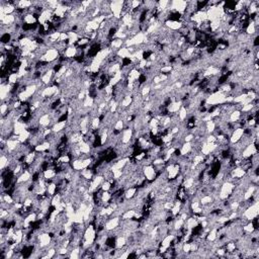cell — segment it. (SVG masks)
<instances>
[{"instance_id": "60d3db41", "label": "cell", "mask_w": 259, "mask_h": 259, "mask_svg": "<svg viewBox=\"0 0 259 259\" xmlns=\"http://www.w3.org/2000/svg\"><path fill=\"white\" fill-rule=\"evenodd\" d=\"M79 252H80V250H79L78 247H75L72 251H71V254L69 255L70 258H79Z\"/></svg>"}, {"instance_id": "603a6c76", "label": "cell", "mask_w": 259, "mask_h": 259, "mask_svg": "<svg viewBox=\"0 0 259 259\" xmlns=\"http://www.w3.org/2000/svg\"><path fill=\"white\" fill-rule=\"evenodd\" d=\"M51 148V143L50 142H45V143H42V144H39L37 146L35 147V150L37 152H44V151H47Z\"/></svg>"}, {"instance_id": "9c48e42d", "label": "cell", "mask_w": 259, "mask_h": 259, "mask_svg": "<svg viewBox=\"0 0 259 259\" xmlns=\"http://www.w3.org/2000/svg\"><path fill=\"white\" fill-rule=\"evenodd\" d=\"M165 27L171 31H179L182 27V22L178 20H166L164 22Z\"/></svg>"}, {"instance_id": "d6986e66", "label": "cell", "mask_w": 259, "mask_h": 259, "mask_svg": "<svg viewBox=\"0 0 259 259\" xmlns=\"http://www.w3.org/2000/svg\"><path fill=\"white\" fill-rule=\"evenodd\" d=\"M191 148H193V145H191L190 142H185L184 144H182L180 151H179L180 152V155L181 156H186L187 154L190 153Z\"/></svg>"}, {"instance_id": "ba28073f", "label": "cell", "mask_w": 259, "mask_h": 259, "mask_svg": "<svg viewBox=\"0 0 259 259\" xmlns=\"http://www.w3.org/2000/svg\"><path fill=\"white\" fill-rule=\"evenodd\" d=\"M119 225H120V218L119 217H115V218L110 219L105 225H104V229H105L106 231H112V230H115L118 228Z\"/></svg>"}, {"instance_id": "7a4b0ae2", "label": "cell", "mask_w": 259, "mask_h": 259, "mask_svg": "<svg viewBox=\"0 0 259 259\" xmlns=\"http://www.w3.org/2000/svg\"><path fill=\"white\" fill-rule=\"evenodd\" d=\"M234 187H235V185H234L231 181H225L222 184V186H221L219 198L220 199H227L229 198V195L233 193Z\"/></svg>"}, {"instance_id": "ee69618b", "label": "cell", "mask_w": 259, "mask_h": 259, "mask_svg": "<svg viewBox=\"0 0 259 259\" xmlns=\"http://www.w3.org/2000/svg\"><path fill=\"white\" fill-rule=\"evenodd\" d=\"M194 139V136L193 135V134H188V135H186L184 137V142H190V141H193Z\"/></svg>"}, {"instance_id": "f35d334b", "label": "cell", "mask_w": 259, "mask_h": 259, "mask_svg": "<svg viewBox=\"0 0 259 259\" xmlns=\"http://www.w3.org/2000/svg\"><path fill=\"white\" fill-rule=\"evenodd\" d=\"M100 188H101L102 191H108V190L111 188V182L110 181H107V180L104 181L102 184H101V187H100Z\"/></svg>"}, {"instance_id": "52a82bcc", "label": "cell", "mask_w": 259, "mask_h": 259, "mask_svg": "<svg viewBox=\"0 0 259 259\" xmlns=\"http://www.w3.org/2000/svg\"><path fill=\"white\" fill-rule=\"evenodd\" d=\"M257 153V149H256V146L255 144H249L246 146V148L245 150L243 151V153H242V157L243 158H249V157H251L253 155H255V154Z\"/></svg>"}, {"instance_id": "3957f363", "label": "cell", "mask_w": 259, "mask_h": 259, "mask_svg": "<svg viewBox=\"0 0 259 259\" xmlns=\"http://www.w3.org/2000/svg\"><path fill=\"white\" fill-rule=\"evenodd\" d=\"M258 213H259V203H258V202H255L253 204H251V206H249L247 208H246L243 216L246 220L252 221L257 218Z\"/></svg>"}, {"instance_id": "4dcf8cb0", "label": "cell", "mask_w": 259, "mask_h": 259, "mask_svg": "<svg viewBox=\"0 0 259 259\" xmlns=\"http://www.w3.org/2000/svg\"><path fill=\"white\" fill-rule=\"evenodd\" d=\"M187 116V110L184 107V106H181V108L178 111V118H179V120L182 122V120H184Z\"/></svg>"}, {"instance_id": "484cf974", "label": "cell", "mask_w": 259, "mask_h": 259, "mask_svg": "<svg viewBox=\"0 0 259 259\" xmlns=\"http://www.w3.org/2000/svg\"><path fill=\"white\" fill-rule=\"evenodd\" d=\"M255 189H256L255 186H249L248 189H247V191H246V193L243 194V198H244V200H249L250 198H251L252 196L254 195V191H255Z\"/></svg>"}, {"instance_id": "d6a6232c", "label": "cell", "mask_w": 259, "mask_h": 259, "mask_svg": "<svg viewBox=\"0 0 259 259\" xmlns=\"http://www.w3.org/2000/svg\"><path fill=\"white\" fill-rule=\"evenodd\" d=\"M135 214H136V212L134 210L126 211L125 212V214L123 215V219L124 220H131V219L134 218V217H135Z\"/></svg>"}, {"instance_id": "5b68a950", "label": "cell", "mask_w": 259, "mask_h": 259, "mask_svg": "<svg viewBox=\"0 0 259 259\" xmlns=\"http://www.w3.org/2000/svg\"><path fill=\"white\" fill-rule=\"evenodd\" d=\"M244 136V129L243 128H238V129H235L234 131L232 132V135H231V141L232 144H237L238 142H239L242 137Z\"/></svg>"}, {"instance_id": "2e32d148", "label": "cell", "mask_w": 259, "mask_h": 259, "mask_svg": "<svg viewBox=\"0 0 259 259\" xmlns=\"http://www.w3.org/2000/svg\"><path fill=\"white\" fill-rule=\"evenodd\" d=\"M245 174H246V171L243 167H237V168L232 170L231 176H232V178H241V177H243Z\"/></svg>"}, {"instance_id": "30bf717a", "label": "cell", "mask_w": 259, "mask_h": 259, "mask_svg": "<svg viewBox=\"0 0 259 259\" xmlns=\"http://www.w3.org/2000/svg\"><path fill=\"white\" fill-rule=\"evenodd\" d=\"M134 136V130L131 128H128L124 131L123 136H122V143L123 144H128L130 143V141L132 140V138Z\"/></svg>"}, {"instance_id": "cb8c5ba5", "label": "cell", "mask_w": 259, "mask_h": 259, "mask_svg": "<svg viewBox=\"0 0 259 259\" xmlns=\"http://www.w3.org/2000/svg\"><path fill=\"white\" fill-rule=\"evenodd\" d=\"M43 176L46 180H51L52 178H54L56 176V172L54 171V169H51V168H48V169H45L44 172H43Z\"/></svg>"}, {"instance_id": "4fadbf2b", "label": "cell", "mask_w": 259, "mask_h": 259, "mask_svg": "<svg viewBox=\"0 0 259 259\" xmlns=\"http://www.w3.org/2000/svg\"><path fill=\"white\" fill-rule=\"evenodd\" d=\"M129 158H123V159L119 160L118 162H115L114 165L111 166V171H115V170H122V168H124L125 166L127 165V163L129 162Z\"/></svg>"}, {"instance_id": "83f0119b", "label": "cell", "mask_w": 259, "mask_h": 259, "mask_svg": "<svg viewBox=\"0 0 259 259\" xmlns=\"http://www.w3.org/2000/svg\"><path fill=\"white\" fill-rule=\"evenodd\" d=\"M136 193H137V188H135V187H130V188L127 189L126 193H125V198L127 199H131L133 198H135Z\"/></svg>"}, {"instance_id": "8d00e7d4", "label": "cell", "mask_w": 259, "mask_h": 259, "mask_svg": "<svg viewBox=\"0 0 259 259\" xmlns=\"http://www.w3.org/2000/svg\"><path fill=\"white\" fill-rule=\"evenodd\" d=\"M243 230L246 232V233H248V234H251L254 232V230H255V227H254V225L253 223H250V224H247L246 226L243 228Z\"/></svg>"}, {"instance_id": "9a60e30c", "label": "cell", "mask_w": 259, "mask_h": 259, "mask_svg": "<svg viewBox=\"0 0 259 259\" xmlns=\"http://www.w3.org/2000/svg\"><path fill=\"white\" fill-rule=\"evenodd\" d=\"M67 127V120H61L59 123H56L53 125V128H52V131L53 133H60L62 132L63 130Z\"/></svg>"}, {"instance_id": "d590c367", "label": "cell", "mask_w": 259, "mask_h": 259, "mask_svg": "<svg viewBox=\"0 0 259 259\" xmlns=\"http://www.w3.org/2000/svg\"><path fill=\"white\" fill-rule=\"evenodd\" d=\"M110 198H111V194L108 193V191H102V193H101V200H102L103 203H108L110 200Z\"/></svg>"}, {"instance_id": "b9f144b4", "label": "cell", "mask_w": 259, "mask_h": 259, "mask_svg": "<svg viewBox=\"0 0 259 259\" xmlns=\"http://www.w3.org/2000/svg\"><path fill=\"white\" fill-rule=\"evenodd\" d=\"M56 254V250H55V248H51L50 250H48L47 251V256H48V258H52V257H54V255H55Z\"/></svg>"}, {"instance_id": "7c38bea8", "label": "cell", "mask_w": 259, "mask_h": 259, "mask_svg": "<svg viewBox=\"0 0 259 259\" xmlns=\"http://www.w3.org/2000/svg\"><path fill=\"white\" fill-rule=\"evenodd\" d=\"M76 55H77V48L73 45L69 46L64 52V57L67 58V59H72V58L76 57Z\"/></svg>"}, {"instance_id": "d4e9b609", "label": "cell", "mask_w": 259, "mask_h": 259, "mask_svg": "<svg viewBox=\"0 0 259 259\" xmlns=\"http://www.w3.org/2000/svg\"><path fill=\"white\" fill-rule=\"evenodd\" d=\"M127 245V238L125 236H120L115 241V247L118 249H122Z\"/></svg>"}, {"instance_id": "f1b7e54d", "label": "cell", "mask_w": 259, "mask_h": 259, "mask_svg": "<svg viewBox=\"0 0 259 259\" xmlns=\"http://www.w3.org/2000/svg\"><path fill=\"white\" fill-rule=\"evenodd\" d=\"M132 102H133V97L131 96V95H127V96L123 99L122 105H120V106H122L123 108H126V107H128V106L131 105Z\"/></svg>"}, {"instance_id": "8fae6325", "label": "cell", "mask_w": 259, "mask_h": 259, "mask_svg": "<svg viewBox=\"0 0 259 259\" xmlns=\"http://www.w3.org/2000/svg\"><path fill=\"white\" fill-rule=\"evenodd\" d=\"M31 176H32V174L28 170L23 171V172L18 176V178L16 179V183L19 184V183H27L28 181H31Z\"/></svg>"}, {"instance_id": "44dd1931", "label": "cell", "mask_w": 259, "mask_h": 259, "mask_svg": "<svg viewBox=\"0 0 259 259\" xmlns=\"http://www.w3.org/2000/svg\"><path fill=\"white\" fill-rule=\"evenodd\" d=\"M240 116H241V111L239 110H235L229 115V120L231 123H237L239 120Z\"/></svg>"}, {"instance_id": "e575fe53", "label": "cell", "mask_w": 259, "mask_h": 259, "mask_svg": "<svg viewBox=\"0 0 259 259\" xmlns=\"http://www.w3.org/2000/svg\"><path fill=\"white\" fill-rule=\"evenodd\" d=\"M110 46H111V48H114V49H119L120 48H122V46H123V40H119V39H115L114 40L110 43Z\"/></svg>"}, {"instance_id": "5bb4252c", "label": "cell", "mask_w": 259, "mask_h": 259, "mask_svg": "<svg viewBox=\"0 0 259 259\" xmlns=\"http://www.w3.org/2000/svg\"><path fill=\"white\" fill-rule=\"evenodd\" d=\"M52 120H51V115L50 114H45L42 116H40L39 119V125L42 127H48L50 124H51Z\"/></svg>"}, {"instance_id": "ac0fdd59", "label": "cell", "mask_w": 259, "mask_h": 259, "mask_svg": "<svg viewBox=\"0 0 259 259\" xmlns=\"http://www.w3.org/2000/svg\"><path fill=\"white\" fill-rule=\"evenodd\" d=\"M116 54H118V56L122 58V59H131L132 58V54H131V52L129 51L128 48L120 49L119 51L116 52Z\"/></svg>"}, {"instance_id": "ffe728a7", "label": "cell", "mask_w": 259, "mask_h": 259, "mask_svg": "<svg viewBox=\"0 0 259 259\" xmlns=\"http://www.w3.org/2000/svg\"><path fill=\"white\" fill-rule=\"evenodd\" d=\"M37 22V20L35 17V15L32 13H27V15L23 16V22L26 24H28V26H35Z\"/></svg>"}, {"instance_id": "277c9868", "label": "cell", "mask_w": 259, "mask_h": 259, "mask_svg": "<svg viewBox=\"0 0 259 259\" xmlns=\"http://www.w3.org/2000/svg\"><path fill=\"white\" fill-rule=\"evenodd\" d=\"M124 1H114L110 2V11L111 13L114 14V17L115 19H119L120 17V14L123 12V8H124Z\"/></svg>"}, {"instance_id": "1f68e13d", "label": "cell", "mask_w": 259, "mask_h": 259, "mask_svg": "<svg viewBox=\"0 0 259 259\" xmlns=\"http://www.w3.org/2000/svg\"><path fill=\"white\" fill-rule=\"evenodd\" d=\"M255 22H251L249 24H248V27L247 28H246V32L248 33V35H253V33H255L256 32V27H255Z\"/></svg>"}, {"instance_id": "74e56055", "label": "cell", "mask_w": 259, "mask_h": 259, "mask_svg": "<svg viewBox=\"0 0 259 259\" xmlns=\"http://www.w3.org/2000/svg\"><path fill=\"white\" fill-rule=\"evenodd\" d=\"M124 128V120H118L115 122V131H119L120 132Z\"/></svg>"}, {"instance_id": "8992f818", "label": "cell", "mask_w": 259, "mask_h": 259, "mask_svg": "<svg viewBox=\"0 0 259 259\" xmlns=\"http://www.w3.org/2000/svg\"><path fill=\"white\" fill-rule=\"evenodd\" d=\"M144 169V175L147 178V180L151 181L156 177V170L152 165H146L143 167Z\"/></svg>"}, {"instance_id": "7bdbcfd3", "label": "cell", "mask_w": 259, "mask_h": 259, "mask_svg": "<svg viewBox=\"0 0 259 259\" xmlns=\"http://www.w3.org/2000/svg\"><path fill=\"white\" fill-rule=\"evenodd\" d=\"M88 39H86V37H84V39H81V40H79L77 42V44L78 46H83V45H86V44H88Z\"/></svg>"}, {"instance_id": "7402d4cb", "label": "cell", "mask_w": 259, "mask_h": 259, "mask_svg": "<svg viewBox=\"0 0 259 259\" xmlns=\"http://www.w3.org/2000/svg\"><path fill=\"white\" fill-rule=\"evenodd\" d=\"M72 168L75 171H81L83 170V159L78 158V159H74L72 163Z\"/></svg>"}, {"instance_id": "6da1fadb", "label": "cell", "mask_w": 259, "mask_h": 259, "mask_svg": "<svg viewBox=\"0 0 259 259\" xmlns=\"http://www.w3.org/2000/svg\"><path fill=\"white\" fill-rule=\"evenodd\" d=\"M226 97L227 95L221 92V91H218V92H214L212 93L210 96H208L206 100L207 105H217V104H222L224 102H226Z\"/></svg>"}, {"instance_id": "4316f807", "label": "cell", "mask_w": 259, "mask_h": 259, "mask_svg": "<svg viewBox=\"0 0 259 259\" xmlns=\"http://www.w3.org/2000/svg\"><path fill=\"white\" fill-rule=\"evenodd\" d=\"M18 78H19L18 73H10L9 76L7 77V82L10 83L12 85H14L18 82Z\"/></svg>"}, {"instance_id": "f546056e", "label": "cell", "mask_w": 259, "mask_h": 259, "mask_svg": "<svg viewBox=\"0 0 259 259\" xmlns=\"http://www.w3.org/2000/svg\"><path fill=\"white\" fill-rule=\"evenodd\" d=\"M212 202H213V198L211 195H204L200 198L199 203H202L203 206H208V204L212 203Z\"/></svg>"}, {"instance_id": "836d02e7", "label": "cell", "mask_w": 259, "mask_h": 259, "mask_svg": "<svg viewBox=\"0 0 259 259\" xmlns=\"http://www.w3.org/2000/svg\"><path fill=\"white\" fill-rule=\"evenodd\" d=\"M56 189H57L56 183L52 182V183H50V184L48 185V187H47V193H48L49 195H54V194H55Z\"/></svg>"}, {"instance_id": "e0dca14e", "label": "cell", "mask_w": 259, "mask_h": 259, "mask_svg": "<svg viewBox=\"0 0 259 259\" xmlns=\"http://www.w3.org/2000/svg\"><path fill=\"white\" fill-rule=\"evenodd\" d=\"M179 172H180V166L175 164L173 168L171 169V170L169 171V172H168V175H167V178L170 179V180H173V179L176 178V176L178 175Z\"/></svg>"}, {"instance_id": "ab89813d", "label": "cell", "mask_w": 259, "mask_h": 259, "mask_svg": "<svg viewBox=\"0 0 259 259\" xmlns=\"http://www.w3.org/2000/svg\"><path fill=\"white\" fill-rule=\"evenodd\" d=\"M253 103H248V104H245V105L242 106L241 108V110L243 111V112H248V111H251L253 110Z\"/></svg>"}]
</instances>
